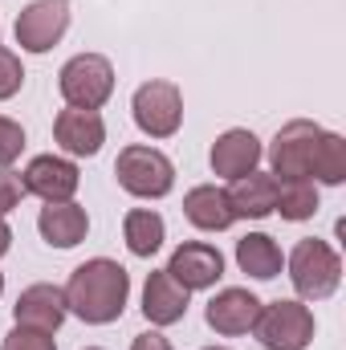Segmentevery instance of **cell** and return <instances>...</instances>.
I'll return each mask as SVG.
<instances>
[{
    "mask_svg": "<svg viewBox=\"0 0 346 350\" xmlns=\"http://www.w3.org/2000/svg\"><path fill=\"white\" fill-rule=\"evenodd\" d=\"M131 118L147 139H172L183 126V90L168 78H151L135 90Z\"/></svg>",
    "mask_w": 346,
    "mask_h": 350,
    "instance_id": "8992f818",
    "label": "cell"
},
{
    "mask_svg": "<svg viewBox=\"0 0 346 350\" xmlns=\"http://www.w3.org/2000/svg\"><path fill=\"white\" fill-rule=\"evenodd\" d=\"M70 318V306H66V289L62 285H49V281H37V285H25L16 306H12V322L16 326H29V330H41V334H57Z\"/></svg>",
    "mask_w": 346,
    "mask_h": 350,
    "instance_id": "8fae6325",
    "label": "cell"
},
{
    "mask_svg": "<svg viewBox=\"0 0 346 350\" xmlns=\"http://www.w3.org/2000/svg\"><path fill=\"white\" fill-rule=\"evenodd\" d=\"M261 314V297L253 289H241V285H228V289H216L212 301L204 306V322L220 334V338H241V334H253Z\"/></svg>",
    "mask_w": 346,
    "mask_h": 350,
    "instance_id": "30bf717a",
    "label": "cell"
},
{
    "mask_svg": "<svg viewBox=\"0 0 346 350\" xmlns=\"http://www.w3.org/2000/svg\"><path fill=\"white\" fill-rule=\"evenodd\" d=\"M114 179L135 200H163V196H172V187H175V163L159 147L131 143L114 159Z\"/></svg>",
    "mask_w": 346,
    "mask_h": 350,
    "instance_id": "3957f363",
    "label": "cell"
},
{
    "mask_svg": "<svg viewBox=\"0 0 346 350\" xmlns=\"http://www.w3.org/2000/svg\"><path fill=\"white\" fill-rule=\"evenodd\" d=\"M204 350H232V347H204Z\"/></svg>",
    "mask_w": 346,
    "mask_h": 350,
    "instance_id": "f546056e",
    "label": "cell"
},
{
    "mask_svg": "<svg viewBox=\"0 0 346 350\" xmlns=\"http://www.w3.org/2000/svg\"><path fill=\"white\" fill-rule=\"evenodd\" d=\"M314 310L310 301H297V297H277V301H261L257 314V342L265 350H306L314 342Z\"/></svg>",
    "mask_w": 346,
    "mask_h": 350,
    "instance_id": "277c9868",
    "label": "cell"
},
{
    "mask_svg": "<svg viewBox=\"0 0 346 350\" xmlns=\"http://www.w3.org/2000/svg\"><path fill=\"white\" fill-rule=\"evenodd\" d=\"M322 208V191L314 179H277V204L273 212L289 224H302V220H314V212Z\"/></svg>",
    "mask_w": 346,
    "mask_h": 350,
    "instance_id": "7402d4cb",
    "label": "cell"
},
{
    "mask_svg": "<svg viewBox=\"0 0 346 350\" xmlns=\"http://www.w3.org/2000/svg\"><path fill=\"white\" fill-rule=\"evenodd\" d=\"M131 350H175V347L168 342V338H163V334H159V330H155V326H151V330L135 334V342H131Z\"/></svg>",
    "mask_w": 346,
    "mask_h": 350,
    "instance_id": "4316f807",
    "label": "cell"
},
{
    "mask_svg": "<svg viewBox=\"0 0 346 350\" xmlns=\"http://www.w3.org/2000/svg\"><path fill=\"white\" fill-rule=\"evenodd\" d=\"M261 159H265V147L249 126H228L224 135H216V143L208 151L212 175H220V179H241V175L257 172Z\"/></svg>",
    "mask_w": 346,
    "mask_h": 350,
    "instance_id": "5bb4252c",
    "label": "cell"
},
{
    "mask_svg": "<svg viewBox=\"0 0 346 350\" xmlns=\"http://www.w3.org/2000/svg\"><path fill=\"white\" fill-rule=\"evenodd\" d=\"M237 265L253 281H273L285 269V253L269 232H249V237L237 241Z\"/></svg>",
    "mask_w": 346,
    "mask_h": 350,
    "instance_id": "ffe728a7",
    "label": "cell"
},
{
    "mask_svg": "<svg viewBox=\"0 0 346 350\" xmlns=\"http://www.w3.org/2000/svg\"><path fill=\"white\" fill-rule=\"evenodd\" d=\"M322 126L310 118H293L285 122L273 143H269V175L273 179H310V159H314V143H318Z\"/></svg>",
    "mask_w": 346,
    "mask_h": 350,
    "instance_id": "ba28073f",
    "label": "cell"
},
{
    "mask_svg": "<svg viewBox=\"0 0 346 350\" xmlns=\"http://www.w3.org/2000/svg\"><path fill=\"white\" fill-rule=\"evenodd\" d=\"M224 196H228V208L237 220H265V216H273V204H277V179L257 167L241 179H228Z\"/></svg>",
    "mask_w": 346,
    "mask_h": 350,
    "instance_id": "e0dca14e",
    "label": "cell"
},
{
    "mask_svg": "<svg viewBox=\"0 0 346 350\" xmlns=\"http://www.w3.org/2000/svg\"><path fill=\"white\" fill-rule=\"evenodd\" d=\"M86 350H102V347H86Z\"/></svg>",
    "mask_w": 346,
    "mask_h": 350,
    "instance_id": "4dcf8cb0",
    "label": "cell"
},
{
    "mask_svg": "<svg viewBox=\"0 0 346 350\" xmlns=\"http://www.w3.org/2000/svg\"><path fill=\"white\" fill-rule=\"evenodd\" d=\"M122 241H127L131 257L151 261V257L163 249V241H168V220H163L155 208H131V212L122 216Z\"/></svg>",
    "mask_w": 346,
    "mask_h": 350,
    "instance_id": "d6986e66",
    "label": "cell"
},
{
    "mask_svg": "<svg viewBox=\"0 0 346 350\" xmlns=\"http://www.w3.org/2000/svg\"><path fill=\"white\" fill-rule=\"evenodd\" d=\"M53 143L62 147V155L70 159H94L106 143V118L98 110H78L66 106L53 118Z\"/></svg>",
    "mask_w": 346,
    "mask_h": 350,
    "instance_id": "7c38bea8",
    "label": "cell"
},
{
    "mask_svg": "<svg viewBox=\"0 0 346 350\" xmlns=\"http://www.w3.org/2000/svg\"><path fill=\"white\" fill-rule=\"evenodd\" d=\"M62 289H66V306L74 318H82L86 326H110L127 314L131 273L110 257H90L70 273Z\"/></svg>",
    "mask_w": 346,
    "mask_h": 350,
    "instance_id": "6da1fadb",
    "label": "cell"
},
{
    "mask_svg": "<svg viewBox=\"0 0 346 350\" xmlns=\"http://www.w3.org/2000/svg\"><path fill=\"white\" fill-rule=\"evenodd\" d=\"M183 216H187V224L200 228V232H224V228L237 224V216H232V208H228V196H224V187H216V183H196V187H187V196H183Z\"/></svg>",
    "mask_w": 346,
    "mask_h": 350,
    "instance_id": "ac0fdd59",
    "label": "cell"
},
{
    "mask_svg": "<svg viewBox=\"0 0 346 350\" xmlns=\"http://www.w3.org/2000/svg\"><path fill=\"white\" fill-rule=\"evenodd\" d=\"M57 90L66 98V106L78 110H102L114 94V66L102 53H74L62 74H57Z\"/></svg>",
    "mask_w": 346,
    "mask_h": 350,
    "instance_id": "5b68a950",
    "label": "cell"
},
{
    "mask_svg": "<svg viewBox=\"0 0 346 350\" xmlns=\"http://www.w3.org/2000/svg\"><path fill=\"white\" fill-rule=\"evenodd\" d=\"M310 179L318 187H343L346 183V139L338 131L322 126V135L314 143V159H310Z\"/></svg>",
    "mask_w": 346,
    "mask_h": 350,
    "instance_id": "44dd1931",
    "label": "cell"
},
{
    "mask_svg": "<svg viewBox=\"0 0 346 350\" xmlns=\"http://www.w3.org/2000/svg\"><path fill=\"white\" fill-rule=\"evenodd\" d=\"M21 200H25V179H21V172L0 167V216L16 212V208H21Z\"/></svg>",
    "mask_w": 346,
    "mask_h": 350,
    "instance_id": "484cf974",
    "label": "cell"
},
{
    "mask_svg": "<svg viewBox=\"0 0 346 350\" xmlns=\"http://www.w3.org/2000/svg\"><path fill=\"white\" fill-rule=\"evenodd\" d=\"M37 232L49 249H78L90 232V212L82 204L66 200V204H45L37 216Z\"/></svg>",
    "mask_w": 346,
    "mask_h": 350,
    "instance_id": "2e32d148",
    "label": "cell"
},
{
    "mask_svg": "<svg viewBox=\"0 0 346 350\" xmlns=\"http://www.w3.org/2000/svg\"><path fill=\"white\" fill-rule=\"evenodd\" d=\"M25 179V196H37L41 204H66L78 196L82 187V172L70 155H33L29 167L21 172Z\"/></svg>",
    "mask_w": 346,
    "mask_h": 350,
    "instance_id": "9c48e42d",
    "label": "cell"
},
{
    "mask_svg": "<svg viewBox=\"0 0 346 350\" xmlns=\"http://www.w3.org/2000/svg\"><path fill=\"white\" fill-rule=\"evenodd\" d=\"M0 297H4V273H0Z\"/></svg>",
    "mask_w": 346,
    "mask_h": 350,
    "instance_id": "f1b7e54d",
    "label": "cell"
},
{
    "mask_svg": "<svg viewBox=\"0 0 346 350\" xmlns=\"http://www.w3.org/2000/svg\"><path fill=\"white\" fill-rule=\"evenodd\" d=\"M187 301H191V293L175 281L168 269L147 273V285H143V318L155 330H168L175 322H183L187 318Z\"/></svg>",
    "mask_w": 346,
    "mask_h": 350,
    "instance_id": "9a60e30c",
    "label": "cell"
},
{
    "mask_svg": "<svg viewBox=\"0 0 346 350\" xmlns=\"http://www.w3.org/2000/svg\"><path fill=\"white\" fill-rule=\"evenodd\" d=\"M168 273H172L187 293L212 289L224 277V253L216 245H208V241H183L172 253V261H168Z\"/></svg>",
    "mask_w": 346,
    "mask_h": 350,
    "instance_id": "4fadbf2b",
    "label": "cell"
},
{
    "mask_svg": "<svg viewBox=\"0 0 346 350\" xmlns=\"http://www.w3.org/2000/svg\"><path fill=\"white\" fill-rule=\"evenodd\" d=\"M25 86V66H21V53H12V49H4L0 45V102H8V98H16Z\"/></svg>",
    "mask_w": 346,
    "mask_h": 350,
    "instance_id": "603a6c76",
    "label": "cell"
},
{
    "mask_svg": "<svg viewBox=\"0 0 346 350\" xmlns=\"http://www.w3.org/2000/svg\"><path fill=\"white\" fill-rule=\"evenodd\" d=\"M0 350H57L53 334H41V330H29V326H12L4 334Z\"/></svg>",
    "mask_w": 346,
    "mask_h": 350,
    "instance_id": "d4e9b609",
    "label": "cell"
},
{
    "mask_svg": "<svg viewBox=\"0 0 346 350\" xmlns=\"http://www.w3.org/2000/svg\"><path fill=\"white\" fill-rule=\"evenodd\" d=\"M285 277L297 293V301H326L343 285V257L330 241L306 237L289 249L285 257Z\"/></svg>",
    "mask_w": 346,
    "mask_h": 350,
    "instance_id": "7a4b0ae2",
    "label": "cell"
},
{
    "mask_svg": "<svg viewBox=\"0 0 346 350\" xmlns=\"http://www.w3.org/2000/svg\"><path fill=\"white\" fill-rule=\"evenodd\" d=\"M25 151V126L8 114H0V167H12Z\"/></svg>",
    "mask_w": 346,
    "mask_h": 350,
    "instance_id": "cb8c5ba5",
    "label": "cell"
},
{
    "mask_svg": "<svg viewBox=\"0 0 346 350\" xmlns=\"http://www.w3.org/2000/svg\"><path fill=\"white\" fill-rule=\"evenodd\" d=\"M70 0H29L21 12H16V45L21 53H49L66 33H70Z\"/></svg>",
    "mask_w": 346,
    "mask_h": 350,
    "instance_id": "52a82bcc",
    "label": "cell"
},
{
    "mask_svg": "<svg viewBox=\"0 0 346 350\" xmlns=\"http://www.w3.org/2000/svg\"><path fill=\"white\" fill-rule=\"evenodd\" d=\"M8 249H12V228H8V220L0 216V257H4Z\"/></svg>",
    "mask_w": 346,
    "mask_h": 350,
    "instance_id": "83f0119b",
    "label": "cell"
}]
</instances>
